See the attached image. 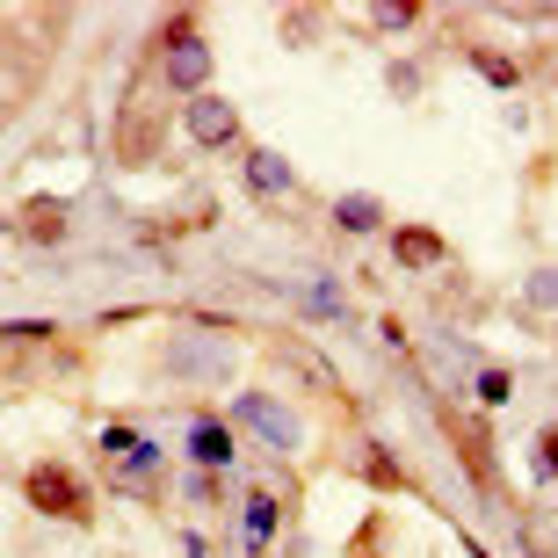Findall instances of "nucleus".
<instances>
[{
  "mask_svg": "<svg viewBox=\"0 0 558 558\" xmlns=\"http://www.w3.org/2000/svg\"><path fill=\"white\" fill-rule=\"evenodd\" d=\"M160 65H167V87L174 95H210V44H204V29H196V15H174L160 29Z\"/></svg>",
  "mask_w": 558,
  "mask_h": 558,
  "instance_id": "1",
  "label": "nucleus"
},
{
  "mask_svg": "<svg viewBox=\"0 0 558 558\" xmlns=\"http://www.w3.org/2000/svg\"><path fill=\"white\" fill-rule=\"evenodd\" d=\"M22 494H29V508L51 515V522H87V515H95L87 478L65 472V464H29V472H22Z\"/></svg>",
  "mask_w": 558,
  "mask_h": 558,
  "instance_id": "2",
  "label": "nucleus"
},
{
  "mask_svg": "<svg viewBox=\"0 0 558 558\" xmlns=\"http://www.w3.org/2000/svg\"><path fill=\"white\" fill-rule=\"evenodd\" d=\"M232 428H247L254 442H269V450H298V442H305V421L290 414L283 399H269V392H240L232 399Z\"/></svg>",
  "mask_w": 558,
  "mask_h": 558,
  "instance_id": "3",
  "label": "nucleus"
},
{
  "mask_svg": "<svg viewBox=\"0 0 558 558\" xmlns=\"http://www.w3.org/2000/svg\"><path fill=\"white\" fill-rule=\"evenodd\" d=\"M182 131H189V145L226 153V145H240V109H232L226 95H189L182 102Z\"/></svg>",
  "mask_w": 558,
  "mask_h": 558,
  "instance_id": "4",
  "label": "nucleus"
},
{
  "mask_svg": "<svg viewBox=\"0 0 558 558\" xmlns=\"http://www.w3.org/2000/svg\"><path fill=\"white\" fill-rule=\"evenodd\" d=\"M276 522H283V494H276V486H247V494H240V551L262 558L276 544Z\"/></svg>",
  "mask_w": 558,
  "mask_h": 558,
  "instance_id": "5",
  "label": "nucleus"
},
{
  "mask_svg": "<svg viewBox=\"0 0 558 558\" xmlns=\"http://www.w3.org/2000/svg\"><path fill=\"white\" fill-rule=\"evenodd\" d=\"M182 450H189V464H196V472H226L232 457H240V435H232L226 421L196 414V421H189V435H182Z\"/></svg>",
  "mask_w": 558,
  "mask_h": 558,
  "instance_id": "6",
  "label": "nucleus"
},
{
  "mask_svg": "<svg viewBox=\"0 0 558 558\" xmlns=\"http://www.w3.org/2000/svg\"><path fill=\"white\" fill-rule=\"evenodd\" d=\"M442 428H450V442H457V457H464V472H478V486H494V428L478 414H442Z\"/></svg>",
  "mask_w": 558,
  "mask_h": 558,
  "instance_id": "7",
  "label": "nucleus"
},
{
  "mask_svg": "<svg viewBox=\"0 0 558 558\" xmlns=\"http://www.w3.org/2000/svg\"><path fill=\"white\" fill-rule=\"evenodd\" d=\"M240 167H247V189H254V196H290V189H298V167H290L276 145H247V153H240Z\"/></svg>",
  "mask_w": 558,
  "mask_h": 558,
  "instance_id": "8",
  "label": "nucleus"
},
{
  "mask_svg": "<svg viewBox=\"0 0 558 558\" xmlns=\"http://www.w3.org/2000/svg\"><path fill=\"white\" fill-rule=\"evenodd\" d=\"M442 232H428V226H399L392 232V262L399 269H435V262H442Z\"/></svg>",
  "mask_w": 558,
  "mask_h": 558,
  "instance_id": "9",
  "label": "nucleus"
},
{
  "mask_svg": "<svg viewBox=\"0 0 558 558\" xmlns=\"http://www.w3.org/2000/svg\"><path fill=\"white\" fill-rule=\"evenodd\" d=\"M333 226L355 232V240H363V232H385V204H377L371 189H349V196L333 204Z\"/></svg>",
  "mask_w": 558,
  "mask_h": 558,
  "instance_id": "10",
  "label": "nucleus"
},
{
  "mask_svg": "<svg viewBox=\"0 0 558 558\" xmlns=\"http://www.w3.org/2000/svg\"><path fill=\"white\" fill-rule=\"evenodd\" d=\"M95 442H102V457H131V450L145 442V428H138V421H109V428L95 435Z\"/></svg>",
  "mask_w": 558,
  "mask_h": 558,
  "instance_id": "11",
  "label": "nucleus"
},
{
  "mask_svg": "<svg viewBox=\"0 0 558 558\" xmlns=\"http://www.w3.org/2000/svg\"><path fill=\"white\" fill-rule=\"evenodd\" d=\"M472 65H478V73H486L494 87H522V65H515V59H500V51H472Z\"/></svg>",
  "mask_w": 558,
  "mask_h": 558,
  "instance_id": "12",
  "label": "nucleus"
},
{
  "mask_svg": "<svg viewBox=\"0 0 558 558\" xmlns=\"http://www.w3.org/2000/svg\"><path fill=\"white\" fill-rule=\"evenodd\" d=\"M371 22L392 37V29H407V22H421V8H407V0H385V8H371Z\"/></svg>",
  "mask_w": 558,
  "mask_h": 558,
  "instance_id": "13",
  "label": "nucleus"
},
{
  "mask_svg": "<svg viewBox=\"0 0 558 558\" xmlns=\"http://www.w3.org/2000/svg\"><path fill=\"white\" fill-rule=\"evenodd\" d=\"M522 298H530V305H558V269H530Z\"/></svg>",
  "mask_w": 558,
  "mask_h": 558,
  "instance_id": "14",
  "label": "nucleus"
},
{
  "mask_svg": "<svg viewBox=\"0 0 558 558\" xmlns=\"http://www.w3.org/2000/svg\"><path fill=\"white\" fill-rule=\"evenodd\" d=\"M22 232H29V240H59L65 218H59V210H29V218H22Z\"/></svg>",
  "mask_w": 558,
  "mask_h": 558,
  "instance_id": "15",
  "label": "nucleus"
},
{
  "mask_svg": "<svg viewBox=\"0 0 558 558\" xmlns=\"http://www.w3.org/2000/svg\"><path fill=\"white\" fill-rule=\"evenodd\" d=\"M508 392H515V377H508V371H478V399H486V407H500Z\"/></svg>",
  "mask_w": 558,
  "mask_h": 558,
  "instance_id": "16",
  "label": "nucleus"
},
{
  "mask_svg": "<svg viewBox=\"0 0 558 558\" xmlns=\"http://www.w3.org/2000/svg\"><path fill=\"white\" fill-rule=\"evenodd\" d=\"M537 464L558 478V428H544V435H537Z\"/></svg>",
  "mask_w": 558,
  "mask_h": 558,
  "instance_id": "17",
  "label": "nucleus"
},
{
  "mask_svg": "<svg viewBox=\"0 0 558 558\" xmlns=\"http://www.w3.org/2000/svg\"><path fill=\"white\" fill-rule=\"evenodd\" d=\"M189 500H218V472H189Z\"/></svg>",
  "mask_w": 558,
  "mask_h": 558,
  "instance_id": "18",
  "label": "nucleus"
}]
</instances>
